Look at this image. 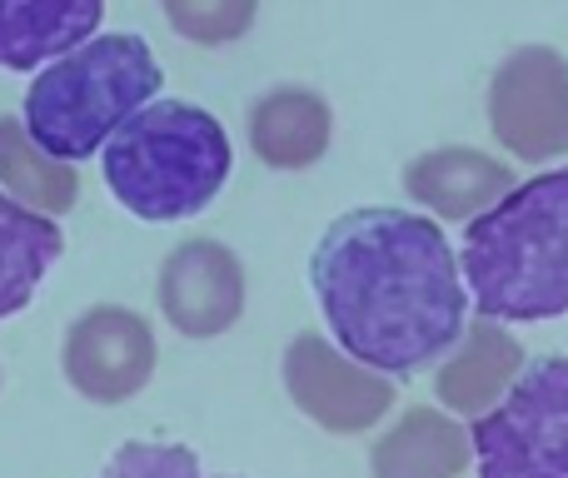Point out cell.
<instances>
[{"label":"cell","mask_w":568,"mask_h":478,"mask_svg":"<svg viewBox=\"0 0 568 478\" xmlns=\"http://www.w3.org/2000/svg\"><path fill=\"white\" fill-rule=\"evenodd\" d=\"M314 299L334 344L379 374H419L469 324L454 244L429 215L369 205L339 215L314 244Z\"/></svg>","instance_id":"cell-1"},{"label":"cell","mask_w":568,"mask_h":478,"mask_svg":"<svg viewBox=\"0 0 568 478\" xmlns=\"http://www.w3.org/2000/svg\"><path fill=\"white\" fill-rule=\"evenodd\" d=\"M459 274L484 319L544 324L568 314V170L524 180L474 215Z\"/></svg>","instance_id":"cell-2"},{"label":"cell","mask_w":568,"mask_h":478,"mask_svg":"<svg viewBox=\"0 0 568 478\" xmlns=\"http://www.w3.org/2000/svg\"><path fill=\"white\" fill-rule=\"evenodd\" d=\"M100 170L120 210L150 225H175L220 200L235 150L210 110L190 100H150L105 140Z\"/></svg>","instance_id":"cell-3"},{"label":"cell","mask_w":568,"mask_h":478,"mask_svg":"<svg viewBox=\"0 0 568 478\" xmlns=\"http://www.w3.org/2000/svg\"><path fill=\"white\" fill-rule=\"evenodd\" d=\"M160 85L165 70L140 35H90L30 80L20 125L50 160L80 165L105 150V140L145 110Z\"/></svg>","instance_id":"cell-4"},{"label":"cell","mask_w":568,"mask_h":478,"mask_svg":"<svg viewBox=\"0 0 568 478\" xmlns=\"http://www.w3.org/2000/svg\"><path fill=\"white\" fill-rule=\"evenodd\" d=\"M469 439L479 478H568V354L524 364Z\"/></svg>","instance_id":"cell-5"},{"label":"cell","mask_w":568,"mask_h":478,"mask_svg":"<svg viewBox=\"0 0 568 478\" xmlns=\"http://www.w3.org/2000/svg\"><path fill=\"white\" fill-rule=\"evenodd\" d=\"M489 130L514 160L568 155V60L554 45H519L489 80Z\"/></svg>","instance_id":"cell-6"},{"label":"cell","mask_w":568,"mask_h":478,"mask_svg":"<svg viewBox=\"0 0 568 478\" xmlns=\"http://www.w3.org/2000/svg\"><path fill=\"white\" fill-rule=\"evenodd\" d=\"M284 394L310 424L324 434H364L394 409V384L389 374L369 369V364L349 359L339 344L324 334H294L284 349Z\"/></svg>","instance_id":"cell-7"},{"label":"cell","mask_w":568,"mask_h":478,"mask_svg":"<svg viewBox=\"0 0 568 478\" xmlns=\"http://www.w3.org/2000/svg\"><path fill=\"white\" fill-rule=\"evenodd\" d=\"M160 344L145 314L125 304H90L70 319L60 344V374L90 404H125L155 379Z\"/></svg>","instance_id":"cell-8"},{"label":"cell","mask_w":568,"mask_h":478,"mask_svg":"<svg viewBox=\"0 0 568 478\" xmlns=\"http://www.w3.org/2000/svg\"><path fill=\"white\" fill-rule=\"evenodd\" d=\"M160 314L185 339H220L245 314V264L220 240H185L160 264Z\"/></svg>","instance_id":"cell-9"},{"label":"cell","mask_w":568,"mask_h":478,"mask_svg":"<svg viewBox=\"0 0 568 478\" xmlns=\"http://www.w3.org/2000/svg\"><path fill=\"white\" fill-rule=\"evenodd\" d=\"M529 354L514 339L509 324L499 319H469L454 349L444 354L439 374H434V399L454 414V419H479L509 394V384L524 374Z\"/></svg>","instance_id":"cell-10"},{"label":"cell","mask_w":568,"mask_h":478,"mask_svg":"<svg viewBox=\"0 0 568 478\" xmlns=\"http://www.w3.org/2000/svg\"><path fill=\"white\" fill-rule=\"evenodd\" d=\"M514 180L509 160H494L474 145H444V150H424L404 165V190L414 205H424L439 220H474L489 205H499Z\"/></svg>","instance_id":"cell-11"},{"label":"cell","mask_w":568,"mask_h":478,"mask_svg":"<svg viewBox=\"0 0 568 478\" xmlns=\"http://www.w3.org/2000/svg\"><path fill=\"white\" fill-rule=\"evenodd\" d=\"M250 150L270 170H310L334 145V105L310 85H275L250 105Z\"/></svg>","instance_id":"cell-12"},{"label":"cell","mask_w":568,"mask_h":478,"mask_svg":"<svg viewBox=\"0 0 568 478\" xmlns=\"http://www.w3.org/2000/svg\"><path fill=\"white\" fill-rule=\"evenodd\" d=\"M105 20V0H0V70H45L85 45Z\"/></svg>","instance_id":"cell-13"},{"label":"cell","mask_w":568,"mask_h":478,"mask_svg":"<svg viewBox=\"0 0 568 478\" xmlns=\"http://www.w3.org/2000/svg\"><path fill=\"white\" fill-rule=\"evenodd\" d=\"M474 464V439L449 409L414 404L374 439V478H459Z\"/></svg>","instance_id":"cell-14"},{"label":"cell","mask_w":568,"mask_h":478,"mask_svg":"<svg viewBox=\"0 0 568 478\" xmlns=\"http://www.w3.org/2000/svg\"><path fill=\"white\" fill-rule=\"evenodd\" d=\"M65 254V235L50 215L0 190V324L36 299L50 264Z\"/></svg>","instance_id":"cell-15"},{"label":"cell","mask_w":568,"mask_h":478,"mask_svg":"<svg viewBox=\"0 0 568 478\" xmlns=\"http://www.w3.org/2000/svg\"><path fill=\"white\" fill-rule=\"evenodd\" d=\"M0 190L40 215H65L80 200V170L65 160H50L36 140L26 135L16 115H0Z\"/></svg>","instance_id":"cell-16"},{"label":"cell","mask_w":568,"mask_h":478,"mask_svg":"<svg viewBox=\"0 0 568 478\" xmlns=\"http://www.w3.org/2000/svg\"><path fill=\"white\" fill-rule=\"evenodd\" d=\"M160 10H165L170 30L180 40L220 50L250 35V26L260 16V0H160Z\"/></svg>","instance_id":"cell-17"},{"label":"cell","mask_w":568,"mask_h":478,"mask_svg":"<svg viewBox=\"0 0 568 478\" xmlns=\"http://www.w3.org/2000/svg\"><path fill=\"white\" fill-rule=\"evenodd\" d=\"M95 478H240V474H210L200 464V454L185 449V444L135 439V444H120Z\"/></svg>","instance_id":"cell-18"}]
</instances>
